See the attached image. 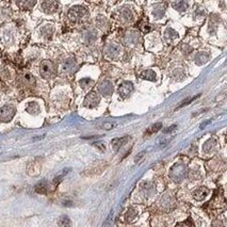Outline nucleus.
Returning <instances> with one entry per match:
<instances>
[{"instance_id":"nucleus-24","label":"nucleus","mask_w":227,"mask_h":227,"mask_svg":"<svg viewBox=\"0 0 227 227\" xmlns=\"http://www.w3.org/2000/svg\"><path fill=\"white\" fill-rule=\"evenodd\" d=\"M116 126H117V124H115V123H112V122H106V123H103V128L108 129V130L115 128Z\"/></svg>"},{"instance_id":"nucleus-25","label":"nucleus","mask_w":227,"mask_h":227,"mask_svg":"<svg viewBox=\"0 0 227 227\" xmlns=\"http://www.w3.org/2000/svg\"><path fill=\"white\" fill-rule=\"evenodd\" d=\"M176 128H177L176 125H172L171 127H168V129H165V130H164V133H170V132H172V131H174Z\"/></svg>"},{"instance_id":"nucleus-20","label":"nucleus","mask_w":227,"mask_h":227,"mask_svg":"<svg viewBox=\"0 0 227 227\" xmlns=\"http://www.w3.org/2000/svg\"><path fill=\"white\" fill-rule=\"evenodd\" d=\"M199 97V94H197L196 96H193V97H188L187 99H185L184 101H181V103L180 105L177 107V109H180V108H182V107H185V106H187V105H189V103H191V101H193L194 99H196V98H198Z\"/></svg>"},{"instance_id":"nucleus-9","label":"nucleus","mask_w":227,"mask_h":227,"mask_svg":"<svg viewBox=\"0 0 227 227\" xmlns=\"http://www.w3.org/2000/svg\"><path fill=\"white\" fill-rule=\"evenodd\" d=\"M140 78L145 79V80H149V81H156L157 79V75L154 70L151 69H146V70H143L142 73L140 74Z\"/></svg>"},{"instance_id":"nucleus-14","label":"nucleus","mask_w":227,"mask_h":227,"mask_svg":"<svg viewBox=\"0 0 227 227\" xmlns=\"http://www.w3.org/2000/svg\"><path fill=\"white\" fill-rule=\"evenodd\" d=\"M58 224H59V227H72L70 219L67 215L60 216L59 221H58Z\"/></svg>"},{"instance_id":"nucleus-17","label":"nucleus","mask_w":227,"mask_h":227,"mask_svg":"<svg viewBox=\"0 0 227 227\" xmlns=\"http://www.w3.org/2000/svg\"><path fill=\"white\" fill-rule=\"evenodd\" d=\"M173 7L178 11H186L187 8H188V3L185 2V1H177V2L173 3Z\"/></svg>"},{"instance_id":"nucleus-22","label":"nucleus","mask_w":227,"mask_h":227,"mask_svg":"<svg viewBox=\"0 0 227 227\" xmlns=\"http://www.w3.org/2000/svg\"><path fill=\"white\" fill-rule=\"evenodd\" d=\"M79 83H80V85L83 87V89H86V87L91 86V84L93 83V81L91 80V79H89V78H84V79H82V80L79 81Z\"/></svg>"},{"instance_id":"nucleus-1","label":"nucleus","mask_w":227,"mask_h":227,"mask_svg":"<svg viewBox=\"0 0 227 227\" xmlns=\"http://www.w3.org/2000/svg\"><path fill=\"white\" fill-rule=\"evenodd\" d=\"M39 73L44 78H51L56 74V66L49 60H45L39 64Z\"/></svg>"},{"instance_id":"nucleus-27","label":"nucleus","mask_w":227,"mask_h":227,"mask_svg":"<svg viewBox=\"0 0 227 227\" xmlns=\"http://www.w3.org/2000/svg\"><path fill=\"white\" fill-rule=\"evenodd\" d=\"M208 124H210V120H207V122H205V123H203V124L201 125V129H204L205 128L206 126H207Z\"/></svg>"},{"instance_id":"nucleus-10","label":"nucleus","mask_w":227,"mask_h":227,"mask_svg":"<svg viewBox=\"0 0 227 227\" xmlns=\"http://www.w3.org/2000/svg\"><path fill=\"white\" fill-rule=\"evenodd\" d=\"M128 141V137H123V138H118V139H114L112 141V147L115 151H117L123 145H125V143Z\"/></svg>"},{"instance_id":"nucleus-23","label":"nucleus","mask_w":227,"mask_h":227,"mask_svg":"<svg viewBox=\"0 0 227 227\" xmlns=\"http://www.w3.org/2000/svg\"><path fill=\"white\" fill-rule=\"evenodd\" d=\"M68 173V170H64L63 172H62V174H60V175H58V176H56V178L53 179V184L55 185H58L60 182V181L63 179V177L65 176L66 174Z\"/></svg>"},{"instance_id":"nucleus-13","label":"nucleus","mask_w":227,"mask_h":227,"mask_svg":"<svg viewBox=\"0 0 227 227\" xmlns=\"http://www.w3.org/2000/svg\"><path fill=\"white\" fill-rule=\"evenodd\" d=\"M26 110L29 112V113L33 114V115H36V114L39 113V106L37 105L36 103L32 101V103H29L28 105H27Z\"/></svg>"},{"instance_id":"nucleus-8","label":"nucleus","mask_w":227,"mask_h":227,"mask_svg":"<svg viewBox=\"0 0 227 227\" xmlns=\"http://www.w3.org/2000/svg\"><path fill=\"white\" fill-rule=\"evenodd\" d=\"M98 90L101 94H103L105 96H108V95H110L113 92V86H112V83L110 81L105 80L103 83H100Z\"/></svg>"},{"instance_id":"nucleus-2","label":"nucleus","mask_w":227,"mask_h":227,"mask_svg":"<svg viewBox=\"0 0 227 227\" xmlns=\"http://www.w3.org/2000/svg\"><path fill=\"white\" fill-rule=\"evenodd\" d=\"M108 168V163L105 161H99L94 163L90 168H87L83 174L86 176H98V175L103 174L105 170Z\"/></svg>"},{"instance_id":"nucleus-16","label":"nucleus","mask_w":227,"mask_h":227,"mask_svg":"<svg viewBox=\"0 0 227 227\" xmlns=\"http://www.w3.org/2000/svg\"><path fill=\"white\" fill-rule=\"evenodd\" d=\"M162 128V123H156L154 124L151 127H149L148 130L146 131V134H153V133H156Z\"/></svg>"},{"instance_id":"nucleus-15","label":"nucleus","mask_w":227,"mask_h":227,"mask_svg":"<svg viewBox=\"0 0 227 227\" xmlns=\"http://www.w3.org/2000/svg\"><path fill=\"white\" fill-rule=\"evenodd\" d=\"M22 83L27 86H31V85L34 84V78H33L32 75L30 74H25L24 76L22 77Z\"/></svg>"},{"instance_id":"nucleus-3","label":"nucleus","mask_w":227,"mask_h":227,"mask_svg":"<svg viewBox=\"0 0 227 227\" xmlns=\"http://www.w3.org/2000/svg\"><path fill=\"white\" fill-rule=\"evenodd\" d=\"M86 15V10L82 7H74L68 11V18L72 22H77Z\"/></svg>"},{"instance_id":"nucleus-7","label":"nucleus","mask_w":227,"mask_h":227,"mask_svg":"<svg viewBox=\"0 0 227 227\" xmlns=\"http://www.w3.org/2000/svg\"><path fill=\"white\" fill-rule=\"evenodd\" d=\"M42 9L44 12H46L48 14L55 13L58 10V2H56V1H44L42 3Z\"/></svg>"},{"instance_id":"nucleus-4","label":"nucleus","mask_w":227,"mask_h":227,"mask_svg":"<svg viewBox=\"0 0 227 227\" xmlns=\"http://www.w3.org/2000/svg\"><path fill=\"white\" fill-rule=\"evenodd\" d=\"M15 115V108L12 106H5L0 109V120L2 122H10Z\"/></svg>"},{"instance_id":"nucleus-26","label":"nucleus","mask_w":227,"mask_h":227,"mask_svg":"<svg viewBox=\"0 0 227 227\" xmlns=\"http://www.w3.org/2000/svg\"><path fill=\"white\" fill-rule=\"evenodd\" d=\"M94 146L98 147V148H101L103 151H105V145H103V143H94Z\"/></svg>"},{"instance_id":"nucleus-11","label":"nucleus","mask_w":227,"mask_h":227,"mask_svg":"<svg viewBox=\"0 0 227 227\" xmlns=\"http://www.w3.org/2000/svg\"><path fill=\"white\" fill-rule=\"evenodd\" d=\"M208 193H209V190H208L207 188H199L197 189L196 191L194 192V198L197 199V201H202V199H204L206 196L208 195Z\"/></svg>"},{"instance_id":"nucleus-12","label":"nucleus","mask_w":227,"mask_h":227,"mask_svg":"<svg viewBox=\"0 0 227 227\" xmlns=\"http://www.w3.org/2000/svg\"><path fill=\"white\" fill-rule=\"evenodd\" d=\"M35 191L39 194H46L48 192V185L46 181H42L35 186Z\"/></svg>"},{"instance_id":"nucleus-18","label":"nucleus","mask_w":227,"mask_h":227,"mask_svg":"<svg viewBox=\"0 0 227 227\" xmlns=\"http://www.w3.org/2000/svg\"><path fill=\"white\" fill-rule=\"evenodd\" d=\"M75 69V62L72 60H68L63 64V70L64 72H73Z\"/></svg>"},{"instance_id":"nucleus-19","label":"nucleus","mask_w":227,"mask_h":227,"mask_svg":"<svg viewBox=\"0 0 227 227\" xmlns=\"http://www.w3.org/2000/svg\"><path fill=\"white\" fill-rule=\"evenodd\" d=\"M165 37L168 39H170V41H174V39H176L178 37V34L173 29H168L165 32Z\"/></svg>"},{"instance_id":"nucleus-6","label":"nucleus","mask_w":227,"mask_h":227,"mask_svg":"<svg viewBox=\"0 0 227 227\" xmlns=\"http://www.w3.org/2000/svg\"><path fill=\"white\" fill-rule=\"evenodd\" d=\"M133 91V84L129 81H125L124 83L120 84V86L118 87V94L123 97V98H126L129 95L132 93Z\"/></svg>"},{"instance_id":"nucleus-5","label":"nucleus","mask_w":227,"mask_h":227,"mask_svg":"<svg viewBox=\"0 0 227 227\" xmlns=\"http://www.w3.org/2000/svg\"><path fill=\"white\" fill-rule=\"evenodd\" d=\"M99 101H100V98H99L98 94H96L95 92H92L85 97L84 106L87 108H94L98 105Z\"/></svg>"},{"instance_id":"nucleus-21","label":"nucleus","mask_w":227,"mask_h":227,"mask_svg":"<svg viewBox=\"0 0 227 227\" xmlns=\"http://www.w3.org/2000/svg\"><path fill=\"white\" fill-rule=\"evenodd\" d=\"M17 5L22 9H30L31 7L35 5V2L34 1H32V2L31 1H22V2H17Z\"/></svg>"}]
</instances>
